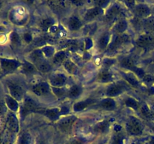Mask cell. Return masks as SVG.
Instances as JSON below:
<instances>
[{
    "label": "cell",
    "mask_w": 154,
    "mask_h": 144,
    "mask_svg": "<svg viewBox=\"0 0 154 144\" xmlns=\"http://www.w3.org/2000/svg\"><path fill=\"white\" fill-rule=\"evenodd\" d=\"M9 42L13 48H19L23 44L22 36L16 31H12L9 34Z\"/></svg>",
    "instance_id": "34"
},
{
    "label": "cell",
    "mask_w": 154,
    "mask_h": 144,
    "mask_svg": "<svg viewBox=\"0 0 154 144\" xmlns=\"http://www.w3.org/2000/svg\"><path fill=\"white\" fill-rule=\"evenodd\" d=\"M47 5L50 10L53 12L54 16L56 15H64L66 12L69 10L72 4L71 2L67 1H48L47 2Z\"/></svg>",
    "instance_id": "14"
},
{
    "label": "cell",
    "mask_w": 154,
    "mask_h": 144,
    "mask_svg": "<svg viewBox=\"0 0 154 144\" xmlns=\"http://www.w3.org/2000/svg\"><path fill=\"white\" fill-rule=\"evenodd\" d=\"M40 48L42 50V52H43L45 58L48 60H51L57 52V50H56L55 46L51 44H46L45 46H41Z\"/></svg>",
    "instance_id": "37"
},
{
    "label": "cell",
    "mask_w": 154,
    "mask_h": 144,
    "mask_svg": "<svg viewBox=\"0 0 154 144\" xmlns=\"http://www.w3.org/2000/svg\"><path fill=\"white\" fill-rule=\"evenodd\" d=\"M111 144H123V136L120 132L114 136Z\"/></svg>",
    "instance_id": "44"
},
{
    "label": "cell",
    "mask_w": 154,
    "mask_h": 144,
    "mask_svg": "<svg viewBox=\"0 0 154 144\" xmlns=\"http://www.w3.org/2000/svg\"><path fill=\"white\" fill-rule=\"evenodd\" d=\"M4 100L8 110L10 111V112H14L16 114L19 113L20 107V102H18L16 99L12 98L8 94H5Z\"/></svg>",
    "instance_id": "27"
},
{
    "label": "cell",
    "mask_w": 154,
    "mask_h": 144,
    "mask_svg": "<svg viewBox=\"0 0 154 144\" xmlns=\"http://www.w3.org/2000/svg\"><path fill=\"white\" fill-rule=\"evenodd\" d=\"M135 44L139 48H148L154 45V35L150 33L141 34L135 40Z\"/></svg>",
    "instance_id": "20"
},
{
    "label": "cell",
    "mask_w": 154,
    "mask_h": 144,
    "mask_svg": "<svg viewBox=\"0 0 154 144\" xmlns=\"http://www.w3.org/2000/svg\"><path fill=\"white\" fill-rule=\"evenodd\" d=\"M96 105H97L98 107L102 109V110L108 111V112L116 110L117 108V103L115 98H111L108 97L101 99L100 100L98 101Z\"/></svg>",
    "instance_id": "24"
},
{
    "label": "cell",
    "mask_w": 154,
    "mask_h": 144,
    "mask_svg": "<svg viewBox=\"0 0 154 144\" xmlns=\"http://www.w3.org/2000/svg\"><path fill=\"white\" fill-rule=\"evenodd\" d=\"M128 86L127 84H121L118 82H112L111 84L107 85L105 90V94L106 97L115 98L121 96L125 92L126 87Z\"/></svg>",
    "instance_id": "17"
},
{
    "label": "cell",
    "mask_w": 154,
    "mask_h": 144,
    "mask_svg": "<svg viewBox=\"0 0 154 144\" xmlns=\"http://www.w3.org/2000/svg\"><path fill=\"white\" fill-rule=\"evenodd\" d=\"M119 72H120V76L123 78L125 82L127 83V85L131 86L134 88H138L141 86L140 79L134 73L124 70H119Z\"/></svg>",
    "instance_id": "21"
},
{
    "label": "cell",
    "mask_w": 154,
    "mask_h": 144,
    "mask_svg": "<svg viewBox=\"0 0 154 144\" xmlns=\"http://www.w3.org/2000/svg\"><path fill=\"white\" fill-rule=\"evenodd\" d=\"M35 66L36 69L38 70V73L42 74H51L54 70V67L51 64V61L48 59H44L42 61L39 62L37 64H34Z\"/></svg>",
    "instance_id": "30"
},
{
    "label": "cell",
    "mask_w": 154,
    "mask_h": 144,
    "mask_svg": "<svg viewBox=\"0 0 154 144\" xmlns=\"http://www.w3.org/2000/svg\"><path fill=\"white\" fill-rule=\"evenodd\" d=\"M8 112V110L6 107L4 98H0V116H3L6 115Z\"/></svg>",
    "instance_id": "42"
},
{
    "label": "cell",
    "mask_w": 154,
    "mask_h": 144,
    "mask_svg": "<svg viewBox=\"0 0 154 144\" xmlns=\"http://www.w3.org/2000/svg\"><path fill=\"white\" fill-rule=\"evenodd\" d=\"M20 71L21 74L26 76H34V75L38 74V71L36 69L35 66L30 62L27 61L26 59H24L22 62V65L20 68Z\"/></svg>",
    "instance_id": "28"
},
{
    "label": "cell",
    "mask_w": 154,
    "mask_h": 144,
    "mask_svg": "<svg viewBox=\"0 0 154 144\" xmlns=\"http://www.w3.org/2000/svg\"><path fill=\"white\" fill-rule=\"evenodd\" d=\"M68 58V55L67 52H66V50H60L57 51V52L55 53V55L53 56V58H51L50 61H51V64H53L54 68L60 67L63 64V63L66 62V60Z\"/></svg>",
    "instance_id": "29"
},
{
    "label": "cell",
    "mask_w": 154,
    "mask_h": 144,
    "mask_svg": "<svg viewBox=\"0 0 154 144\" xmlns=\"http://www.w3.org/2000/svg\"><path fill=\"white\" fill-rule=\"evenodd\" d=\"M105 11V9L93 4L91 7H88L84 9V12L81 15L86 25V24L95 22L101 17H103Z\"/></svg>",
    "instance_id": "11"
},
{
    "label": "cell",
    "mask_w": 154,
    "mask_h": 144,
    "mask_svg": "<svg viewBox=\"0 0 154 144\" xmlns=\"http://www.w3.org/2000/svg\"><path fill=\"white\" fill-rule=\"evenodd\" d=\"M129 27V22L127 18H120L112 24L111 30L113 34H122L127 33Z\"/></svg>",
    "instance_id": "22"
},
{
    "label": "cell",
    "mask_w": 154,
    "mask_h": 144,
    "mask_svg": "<svg viewBox=\"0 0 154 144\" xmlns=\"http://www.w3.org/2000/svg\"><path fill=\"white\" fill-rule=\"evenodd\" d=\"M131 41L130 35L127 33L122 34H113L111 43L108 46V49L105 51V53H114L117 51L120 50L123 46L127 45Z\"/></svg>",
    "instance_id": "9"
},
{
    "label": "cell",
    "mask_w": 154,
    "mask_h": 144,
    "mask_svg": "<svg viewBox=\"0 0 154 144\" xmlns=\"http://www.w3.org/2000/svg\"><path fill=\"white\" fill-rule=\"evenodd\" d=\"M39 113L43 114L44 116L49 118L51 121H56L60 119L62 117L61 109L60 107H51V108H45L44 107L42 110L39 112Z\"/></svg>",
    "instance_id": "25"
},
{
    "label": "cell",
    "mask_w": 154,
    "mask_h": 144,
    "mask_svg": "<svg viewBox=\"0 0 154 144\" xmlns=\"http://www.w3.org/2000/svg\"><path fill=\"white\" fill-rule=\"evenodd\" d=\"M125 130L130 136H140L144 132V125L139 118L130 116L125 122Z\"/></svg>",
    "instance_id": "8"
},
{
    "label": "cell",
    "mask_w": 154,
    "mask_h": 144,
    "mask_svg": "<svg viewBox=\"0 0 154 144\" xmlns=\"http://www.w3.org/2000/svg\"><path fill=\"white\" fill-rule=\"evenodd\" d=\"M148 144H154V136H153V137L150 138V140H149Z\"/></svg>",
    "instance_id": "47"
},
{
    "label": "cell",
    "mask_w": 154,
    "mask_h": 144,
    "mask_svg": "<svg viewBox=\"0 0 154 144\" xmlns=\"http://www.w3.org/2000/svg\"><path fill=\"white\" fill-rule=\"evenodd\" d=\"M8 17L14 25L22 26L29 22L30 14L25 6L17 5L11 9Z\"/></svg>",
    "instance_id": "4"
},
{
    "label": "cell",
    "mask_w": 154,
    "mask_h": 144,
    "mask_svg": "<svg viewBox=\"0 0 154 144\" xmlns=\"http://www.w3.org/2000/svg\"><path fill=\"white\" fill-rule=\"evenodd\" d=\"M96 82L102 84H111L115 82V75L110 68H102L96 77Z\"/></svg>",
    "instance_id": "18"
},
{
    "label": "cell",
    "mask_w": 154,
    "mask_h": 144,
    "mask_svg": "<svg viewBox=\"0 0 154 144\" xmlns=\"http://www.w3.org/2000/svg\"><path fill=\"white\" fill-rule=\"evenodd\" d=\"M126 8L122 2H111L108 7L105 9L103 19L105 22L114 24L117 20L120 18H126Z\"/></svg>",
    "instance_id": "1"
},
{
    "label": "cell",
    "mask_w": 154,
    "mask_h": 144,
    "mask_svg": "<svg viewBox=\"0 0 154 144\" xmlns=\"http://www.w3.org/2000/svg\"><path fill=\"white\" fill-rule=\"evenodd\" d=\"M32 137L30 132L23 130L18 134L17 138V144H32Z\"/></svg>",
    "instance_id": "36"
},
{
    "label": "cell",
    "mask_w": 154,
    "mask_h": 144,
    "mask_svg": "<svg viewBox=\"0 0 154 144\" xmlns=\"http://www.w3.org/2000/svg\"><path fill=\"white\" fill-rule=\"evenodd\" d=\"M123 104H124L125 106L130 109L133 110L137 111L139 110L140 108V103L136 98L132 96H126L123 98Z\"/></svg>",
    "instance_id": "35"
},
{
    "label": "cell",
    "mask_w": 154,
    "mask_h": 144,
    "mask_svg": "<svg viewBox=\"0 0 154 144\" xmlns=\"http://www.w3.org/2000/svg\"><path fill=\"white\" fill-rule=\"evenodd\" d=\"M134 16L138 19L145 20L153 15L151 7L144 3H137L135 7L132 10Z\"/></svg>",
    "instance_id": "19"
},
{
    "label": "cell",
    "mask_w": 154,
    "mask_h": 144,
    "mask_svg": "<svg viewBox=\"0 0 154 144\" xmlns=\"http://www.w3.org/2000/svg\"><path fill=\"white\" fill-rule=\"evenodd\" d=\"M29 92L34 97L39 99H48L50 100L51 98H56L54 94H53L52 88L48 80L45 81H37L33 82L30 85Z\"/></svg>",
    "instance_id": "3"
},
{
    "label": "cell",
    "mask_w": 154,
    "mask_h": 144,
    "mask_svg": "<svg viewBox=\"0 0 154 144\" xmlns=\"http://www.w3.org/2000/svg\"><path fill=\"white\" fill-rule=\"evenodd\" d=\"M5 126V133L7 134V136H12L18 134L20 132V120L17 114L8 111L6 114Z\"/></svg>",
    "instance_id": "10"
},
{
    "label": "cell",
    "mask_w": 154,
    "mask_h": 144,
    "mask_svg": "<svg viewBox=\"0 0 154 144\" xmlns=\"http://www.w3.org/2000/svg\"><path fill=\"white\" fill-rule=\"evenodd\" d=\"M44 59H45V58L44 56V54L40 47L36 48V49H34L33 50H32L28 54L26 58L27 61L30 62L33 64H37L38 62H39L42 61Z\"/></svg>",
    "instance_id": "32"
},
{
    "label": "cell",
    "mask_w": 154,
    "mask_h": 144,
    "mask_svg": "<svg viewBox=\"0 0 154 144\" xmlns=\"http://www.w3.org/2000/svg\"><path fill=\"white\" fill-rule=\"evenodd\" d=\"M98 100H96L94 98H86L84 100H77L75 103L72 104V110L74 112H82V111L85 110L86 109H87L90 106H93L95 104H97Z\"/></svg>",
    "instance_id": "23"
},
{
    "label": "cell",
    "mask_w": 154,
    "mask_h": 144,
    "mask_svg": "<svg viewBox=\"0 0 154 144\" xmlns=\"http://www.w3.org/2000/svg\"><path fill=\"white\" fill-rule=\"evenodd\" d=\"M112 35V32L109 28L101 30L99 34H96L94 46L96 52H99V53L105 52L108 46H109L110 43H111Z\"/></svg>",
    "instance_id": "6"
},
{
    "label": "cell",
    "mask_w": 154,
    "mask_h": 144,
    "mask_svg": "<svg viewBox=\"0 0 154 144\" xmlns=\"http://www.w3.org/2000/svg\"><path fill=\"white\" fill-rule=\"evenodd\" d=\"M68 74L63 72H54L49 75L48 82L51 87L54 88H64L68 82Z\"/></svg>",
    "instance_id": "15"
},
{
    "label": "cell",
    "mask_w": 154,
    "mask_h": 144,
    "mask_svg": "<svg viewBox=\"0 0 154 144\" xmlns=\"http://www.w3.org/2000/svg\"><path fill=\"white\" fill-rule=\"evenodd\" d=\"M0 144H3V131L0 132Z\"/></svg>",
    "instance_id": "46"
},
{
    "label": "cell",
    "mask_w": 154,
    "mask_h": 144,
    "mask_svg": "<svg viewBox=\"0 0 154 144\" xmlns=\"http://www.w3.org/2000/svg\"><path fill=\"white\" fill-rule=\"evenodd\" d=\"M63 25L69 32L77 33L82 31L85 23L81 17V14L71 13L65 16Z\"/></svg>",
    "instance_id": "5"
},
{
    "label": "cell",
    "mask_w": 154,
    "mask_h": 144,
    "mask_svg": "<svg viewBox=\"0 0 154 144\" xmlns=\"http://www.w3.org/2000/svg\"><path fill=\"white\" fill-rule=\"evenodd\" d=\"M84 91V88L81 84H73L67 89L66 97L70 100H77L82 96Z\"/></svg>",
    "instance_id": "26"
},
{
    "label": "cell",
    "mask_w": 154,
    "mask_h": 144,
    "mask_svg": "<svg viewBox=\"0 0 154 144\" xmlns=\"http://www.w3.org/2000/svg\"><path fill=\"white\" fill-rule=\"evenodd\" d=\"M35 144H49V142L45 138H38Z\"/></svg>",
    "instance_id": "45"
},
{
    "label": "cell",
    "mask_w": 154,
    "mask_h": 144,
    "mask_svg": "<svg viewBox=\"0 0 154 144\" xmlns=\"http://www.w3.org/2000/svg\"><path fill=\"white\" fill-rule=\"evenodd\" d=\"M4 4H5V2L0 1V10H2V8L3 6H4Z\"/></svg>",
    "instance_id": "48"
},
{
    "label": "cell",
    "mask_w": 154,
    "mask_h": 144,
    "mask_svg": "<svg viewBox=\"0 0 154 144\" xmlns=\"http://www.w3.org/2000/svg\"><path fill=\"white\" fill-rule=\"evenodd\" d=\"M66 144H86V141L81 137H75L68 141Z\"/></svg>",
    "instance_id": "43"
},
{
    "label": "cell",
    "mask_w": 154,
    "mask_h": 144,
    "mask_svg": "<svg viewBox=\"0 0 154 144\" xmlns=\"http://www.w3.org/2000/svg\"><path fill=\"white\" fill-rule=\"evenodd\" d=\"M57 24V17L54 14H46L41 16L37 21V28L43 32H48L53 26Z\"/></svg>",
    "instance_id": "16"
},
{
    "label": "cell",
    "mask_w": 154,
    "mask_h": 144,
    "mask_svg": "<svg viewBox=\"0 0 154 144\" xmlns=\"http://www.w3.org/2000/svg\"><path fill=\"white\" fill-rule=\"evenodd\" d=\"M117 60L116 58H111V57H105L102 58L101 64H102V68H105L111 69V66L117 63Z\"/></svg>",
    "instance_id": "38"
},
{
    "label": "cell",
    "mask_w": 154,
    "mask_h": 144,
    "mask_svg": "<svg viewBox=\"0 0 154 144\" xmlns=\"http://www.w3.org/2000/svg\"><path fill=\"white\" fill-rule=\"evenodd\" d=\"M44 107L40 106L37 101L33 98L29 96H26L22 103H20L19 115L20 118H24L32 112H38L39 113Z\"/></svg>",
    "instance_id": "7"
},
{
    "label": "cell",
    "mask_w": 154,
    "mask_h": 144,
    "mask_svg": "<svg viewBox=\"0 0 154 144\" xmlns=\"http://www.w3.org/2000/svg\"><path fill=\"white\" fill-rule=\"evenodd\" d=\"M77 119L78 117L75 115L64 116L56 122V126L60 133L63 134H69L72 131Z\"/></svg>",
    "instance_id": "12"
},
{
    "label": "cell",
    "mask_w": 154,
    "mask_h": 144,
    "mask_svg": "<svg viewBox=\"0 0 154 144\" xmlns=\"http://www.w3.org/2000/svg\"><path fill=\"white\" fill-rule=\"evenodd\" d=\"M62 67H63L64 72L66 74L75 75L78 74V65H77V64L73 61V60L70 59V58H68L66 60V62L63 63Z\"/></svg>",
    "instance_id": "33"
},
{
    "label": "cell",
    "mask_w": 154,
    "mask_h": 144,
    "mask_svg": "<svg viewBox=\"0 0 154 144\" xmlns=\"http://www.w3.org/2000/svg\"><path fill=\"white\" fill-rule=\"evenodd\" d=\"M22 62L17 58H0V68L5 74H10L20 70Z\"/></svg>",
    "instance_id": "13"
},
{
    "label": "cell",
    "mask_w": 154,
    "mask_h": 144,
    "mask_svg": "<svg viewBox=\"0 0 154 144\" xmlns=\"http://www.w3.org/2000/svg\"><path fill=\"white\" fill-rule=\"evenodd\" d=\"M111 124L108 119H103L102 121L98 122L93 125V132L97 134H105L109 130Z\"/></svg>",
    "instance_id": "31"
},
{
    "label": "cell",
    "mask_w": 154,
    "mask_h": 144,
    "mask_svg": "<svg viewBox=\"0 0 154 144\" xmlns=\"http://www.w3.org/2000/svg\"><path fill=\"white\" fill-rule=\"evenodd\" d=\"M84 47L86 50H90L91 48L94 47L95 46V42L93 41V39L90 37H86L84 39Z\"/></svg>",
    "instance_id": "41"
},
{
    "label": "cell",
    "mask_w": 154,
    "mask_h": 144,
    "mask_svg": "<svg viewBox=\"0 0 154 144\" xmlns=\"http://www.w3.org/2000/svg\"><path fill=\"white\" fill-rule=\"evenodd\" d=\"M21 36H22V39L23 43L27 44L32 43V42L34 40V38H33L32 34L31 32H24L21 34Z\"/></svg>",
    "instance_id": "40"
},
{
    "label": "cell",
    "mask_w": 154,
    "mask_h": 144,
    "mask_svg": "<svg viewBox=\"0 0 154 144\" xmlns=\"http://www.w3.org/2000/svg\"><path fill=\"white\" fill-rule=\"evenodd\" d=\"M5 85L8 90V94L18 102L22 103L26 96L25 87L22 82L17 79L9 77L5 80Z\"/></svg>",
    "instance_id": "2"
},
{
    "label": "cell",
    "mask_w": 154,
    "mask_h": 144,
    "mask_svg": "<svg viewBox=\"0 0 154 144\" xmlns=\"http://www.w3.org/2000/svg\"><path fill=\"white\" fill-rule=\"evenodd\" d=\"M52 88L53 94L56 97V98L60 99L66 97V93H67V89L66 88H54V87H51Z\"/></svg>",
    "instance_id": "39"
}]
</instances>
